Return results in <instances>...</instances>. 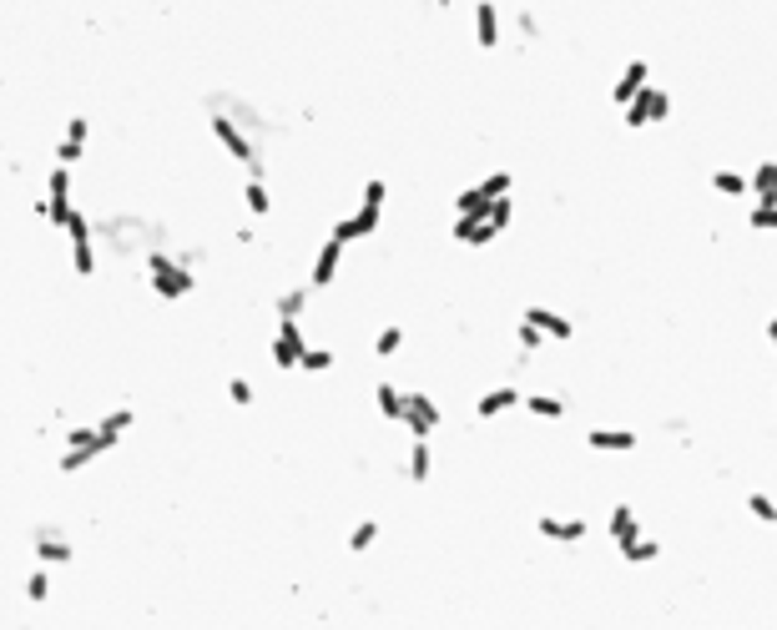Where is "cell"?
<instances>
[{
    "label": "cell",
    "instance_id": "1",
    "mask_svg": "<svg viewBox=\"0 0 777 630\" xmlns=\"http://www.w3.org/2000/svg\"><path fill=\"white\" fill-rule=\"evenodd\" d=\"M147 272H152V283H157V293H162V298H187V293H192V283H198V278H192L187 268H177L167 252H152V258H147Z\"/></svg>",
    "mask_w": 777,
    "mask_h": 630
},
{
    "label": "cell",
    "instance_id": "2",
    "mask_svg": "<svg viewBox=\"0 0 777 630\" xmlns=\"http://www.w3.org/2000/svg\"><path fill=\"white\" fill-rule=\"evenodd\" d=\"M46 202H51V207H46V222H56V228H66V218L77 212V207H71V167H66V162H61V167L51 172V187H46Z\"/></svg>",
    "mask_w": 777,
    "mask_h": 630
},
{
    "label": "cell",
    "instance_id": "3",
    "mask_svg": "<svg viewBox=\"0 0 777 630\" xmlns=\"http://www.w3.org/2000/svg\"><path fill=\"white\" fill-rule=\"evenodd\" d=\"M66 232H71V268L81 272V278H91V268H97V252H91V228L81 212H71L66 218Z\"/></svg>",
    "mask_w": 777,
    "mask_h": 630
},
{
    "label": "cell",
    "instance_id": "4",
    "mask_svg": "<svg viewBox=\"0 0 777 630\" xmlns=\"http://www.w3.org/2000/svg\"><path fill=\"white\" fill-rule=\"evenodd\" d=\"M404 424L414 429V439H429L439 424H445V413L435 409V399L429 393H409V409H404Z\"/></svg>",
    "mask_w": 777,
    "mask_h": 630
},
{
    "label": "cell",
    "instance_id": "5",
    "mask_svg": "<svg viewBox=\"0 0 777 630\" xmlns=\"http://www.w3.org/2000/svg\"><path fill=\"white\" fill-rule=\"evenodd\" d=\"M495 222L490 218H470V212H460V222H455V238L465 242V248H490L495 242Z\"/></svg>",
    "mask_w": 777,
    "mask_h": 630
},
{
    "label": "cell",
    "instance_id": "6",
    "mask_svg": "<svg viewBox=\"0 0 777 630\" xmlns=\"http://www.w3.org/2000/svg\"><path fill=\"white\" fill-rule=\"evenodd\" d=\"M212 131H218V142L228 147V157H238V162H252V142L238 131V121H232V117H222V111H218V117H212Z\"/></svg>",
    "mask_w": 777,
    "mask_h": 630
},
{
    "label": "cell",
    "instance_id": "7",
    "mask_svg": "<svg viewBox=\"0 0 777 630\" xmlns=\"http://www.w3.org/2000/svg\"><path fill=\"white\" fill-rule=\"evenodd\" d=\"M475 41H480V51H495V46H500V11H495L490 0L475 5Z\"/></svg>",
    "mask_w": 777,
    "mask_h": 630
},
{
    "label": "cell",
    "instance_id": "8",
    "mask_svg": "<svg viewBox=\"0 0 777 630\" xmlns=\"http://www.w3.org/2000/svg\"><path fill=\"white\" fill-rule=\"evenodd\" d=\"M339 252H343L339 238H329L323 248H318V258H313V288H329L333 283V272H339Z\"/></svg>",
    "mask_w": 777,
    "mask_h": 630
},
{
    "label": "cell",
    "instance_id": "9",
    "mask_svg": "<svg viewBox=\"0 0 777 630\" xmlns=\"http://www.w3.org/2000/svg\"><path fill=\"white\" fill-rule=\"evenodd\" d=\"M586 444L591 449H611V454H631L636 449V434H626V429H591V434H586Z\"/></svg>",
    "mask_w": 777,
    "mask_h": 630
},
{
    "label": "cell",
    "instance_id": "10",
    "mask_svg": "<svg viewBox=\"0 0 777 630\" xmlns=\"http://www.w3.org/2000/svg\"><path fill=\"white\" fill-rule=\"evenodd\" d=\"M651 111H657V86H641L631 101H626V127L641 131L646 121H651Z\"/></svg>",
    "mask_w": 777,
    "mask_h": 630
},
{
    "label": "cell",
    "instance_id": "11",
    "mask_svg": "<svg viewBox=\"0 0 777 630\" xmlns=\"http://www.w3.org/2000/svg\"><path fill=\"white\" fill-rule=\"evenodd\" d=\"M373 399H379V413H383V419H389V424H404L409 393H399L394 383H379V393H373Z\"/></svg>",
    "mask_w": 777,
    "mask_h": 630
},
{
    "label": "cell",
    "instance_id": "12",
    "mask_svg": "<svg viewBox=\"0 0 777 630\" xmlns=\"http://www.w3.org/2000/svg\"><path fill=\"white\" fill-rule=\"evenodd\" d=\"M36 554H41L46 565H66L77 550H71L66 540H56V530H41V534H36Z\"/></svg>",
    "mask_w": 777,
    "mask_h": 630
},
{
    "label": "cell",
    "instance_id": "13",
    "mask_svg": "<svg viewBox=\"0 0 777 630\" xmlns=\"http://www.w3.org/2000/svg\"><path fill=\"white\" fill-rule=\"evenodd\" d=\"M606 534H611L616 544H626V540H636V534H641V524H636V510H631V504L611 510V520H606Z\"/></svg>",
    "mask_w": 777,
    "mask_h": 630
},
{
    "label": "cell",
    "instance_id": "14",
    "mask_svg": "<svg viewBox=\"0 0 777 630\" xmlns=\"http://www.w3.org/2000/svg\"><path fill=\"white\" fill-rule=\"evenodd\" d=\"M536 530L546 534V540H560V544H570V540H580V534H586V520H550V514H546V520H540Z\"/></svg>",
    "mask_w": 777,
    "mask_h": 630
},
{
    "label": "cell",
    "instance_id": "15",
    "mask_svg": "<svg viewBox=\"0 0 777 630\" xmlns=\"http://www.w3.org/2000/svg\"><path fill=\"white\" fill-rule=\"evenodd\" d=\"M641 86H646V61H631V66H626V76L616 81V91H611V97H616V101H621V107H626V101H631V97H636V91H641Z\"/></svg>",
    "mask_w": 777,
    "mask_h": 630
},
{
    "label": "cell",
    "instance_id": "16",
    "mask_svg": "<svg viewBox=\"0 0 777 630\" xmlns=\"http://www.w3.org/2000/svg\"><path fill=\"white\" fill-rule=\"evenodd\" d=\"M515 403H520V393H515V389H495V393H485V399L475 403V413H480V419H495V413L515 409Z\"/></svg>",
    "mask_w": 777,
    "mask_h": 630
},
{
    "label": "cell",
    "instance_id": "17",
    "mask_svg": "<svg viewBox=\"0 0 777 630\" xmlns=\"http://www.w3.org/2000/svg\"><path fill=\"white\" fill-rule=\"evenodd\" d=\"M490 202H495V197L485 192V187H470V192L455 197V212H470V218H490Z\"/></svg>",
    "mask_w": 777,
    "mask_h": 630
},
{
    "label": "cell",
    "instance_id": "18",
    "mask_svg": "<svg viewBox=\"0 0 777 630\" xmlns=\"http://www.w3.org/2000/svg\"><path fill=\"white\" fill-rule=\"evenodd\" d=\"M530 323H540V328H546V338H570V333H576V328H570V318H560V313H550V308H530Z\"/></svg>",
    "mask_w": 777,
    "mask_h": 630
},
{
    "label": "cell",
    "instance_id": "19",
    "mask_svg": "<svg viewBox=\"0 0 777 630\" xmlns=\"http://www.w3.org/2000/svg\"><path fill=\"white\" fill-rule=\"evenodd\" d=\"M429 469H435V449H429L424 439H419V444L409 449V479H414V484H424Z\"/></svg>",
    "mask_w": 777,
    "mask_h": 630
},
{
    "label": "cell",
    "instance_id": "20",
    "mask_svg": "<svg viewBox=\"0 0 777 630\" xmlns=\"http://www.w3.org/2000/svg\"><path fill=\"white\" fill-rule=\"evenodd\" d=\"M621 554L631 560V565H651V560L661 554V544H657V540H641V534H636V540L621 544Z\"/></svg>",
    "mask_w": 777,
    "mask_h": 630
},
{
    "label": "cell",
    "instance_id": "21",
    "mask_svg": "<svg viewBox=\"0 0 777 630\" xmlns=\"http://www.w3.org/2000/svg\"><path fill=\"white\" fill-rule=\"evenodd\" d=\"M526 409L540 413V419H566V403H560V399H546V393H530Z\"/></svg>",
    "mask_w": 777,
    "mask_h": 630
},
{
    "label": "cell",
    "instance_id": "22",
    "mask_svg": "<svg viewBox=\"0 0 777 630\" xmlns=\"http://www.w3.org/2000/svg\"><path fill=\"white\" fill-rule=\"evenodd\" d=\"M752 192L757 197H777V162H762L752 172Z\"/></svg>",
    "mask_w": 777,
    "mask_h": 630
},
{
    "label": "cell",
    "instance_id": "23",
    "mask_svg": "<svg viewBox=\"0 0 777 630\" xmlns=\"http://www.w3.org/2000/svg\"><path fill=\"white\" fill-rule=\"evenodd\" d=\"M132 419H137L132 409H117V413H107V419H101V434H107V439H121L127 429H132Z\"/></svg>",
    "mask_w": 777,
    "mask_h": 630
},
{
    "label": "cell",
    "instance_id": "24",
    "mask_svg": "<svg viewBox=\"0 0 777 630\" xmlns=\"http://www.w3.org/2000/svg\"><path fill=\"white\" fill-rule=\"evenodd\" d=\"M711 187H717V192H727V197H737V192H747V187H752V177H737V172H717V177H711Z\"/></svg>",
    "mask_w": 777,
    "mask_h": 630
},
{
    "label": "cell",
    "instance_id": "25",
    "mask_svg": "<svg viewBox=\"0 0 777 630\" xmlns=\"http://www.w3.org/2000/svg\"><path fill=\"white\" fill-rule=\"evenodd\" d=\"M298 369L323 373V369H333V353H329V348H303V363H298Z\"/></svg>",
    "mask_w": 777,
    "mask_h": 630
},
{
    "label": "cell",
    "instance_id": "26",
    "mask_svg": "<svg viewBox=\"0 0 777 630\" xmlns=\"http://www.w3.org/2000/svg\"><path fill=\"white\" fill-rule=\"evenodd\" d=\"M242 202H248V212H258V218L268 212V192H263V182H258V177H252V182L242 187Z\"/></svg>",
    "mask_w": 777,
    "mask_h": 630
},
{
    "label": "cell",
    "instance_id": "27",
    "mask_svg": "<svg viewBox=\"0 0 777 630\" xmlns=\"http://www.w3.org/2000/svg\"><path fill=\"white\" fill-rule=\"evenodd\" d=\"M273 363L288 373V369H298V363H303V353H298V348H288L283 338H273Z\"/></svg>",
    "mask_w": 777,
    "mask_h": 630
},
{
    "label": "cell",
    "instance_id": "28",
    "mask_svg": "<svg viewBox=\"0 0 777 630\" xmlns=\"http://www.w3.org/2000/svg\"><path fill=\"white\" fill-rule=\"evenodd\" d=\"M399 343H404V328H383V333H379V343H373V348H379V359H394V353H399Z\"/></svg>",
    "mask_w": 777,
    "mask_h": 630
},
{
    "label": "cell",
    "instance_id": "29",
    "mask_svg": "<svg viewBox=\"0 0 777 630\" xmlns=\"http://www.w3.org/2000/svg\"><path fill=\"white\" fill-rule=\"evenodd\" d=\"M278 338H283L288 348H298V353H303V328H298V318H283V323H278Z\"/></svg>",
    "mask_w": 777,
    "mask_h": 630
},
{
    "label": "cell",
    "instance_id": "30",
    "mask_svg": "<svg viewBox=\"0 0 777 630\" xmlns=\"http://www.w3.org/2000/svg\"><path fill=\"white\" fill-rule=\"evenodd\" d=\"M373 540H379V524H373V520H363V524H359V530H353V534H349V550H369V544H373Z\"/></svg>",
    "mask_w": 777,
    "mask_h": 630
},
{
    "label": "cell",
    "instance_id": "31",
    "mask_svg": "<svg viewBox=\"0 0 777 630\" xmlns=\"http://www.w3.org/2000/svg\"><path fill=\"white\" fill-rule=\"evenodd\" d=\"M752 228H777V197H762V207L752 212Z\"/></svg>",
    "mask_w": 777,
    "mask_h": 630
},
{
    "label": "cell",
    "instance_id": "32",
    "mask_svg": "<svg viewBox=\"0 0 777 630\" xmlns=\"http://www.w3.org/2000/svg\"><path fill=\"white\" fill-rule=\"evenodd\" d=\"M303 303H308V293H283V298H278V318H298V313H303Z\"/></svg>",
    "mask_w": 777,
    "mask_h": 630
},
{
    "label": "cell",
    "instance_id": "33",
    "mask_svg": "<svg viewBox=\"0 0 777 630\" xmlns=\"http://www.w3.org/2000/svg\"><path fill=\"white\" fill-rule=\"evenodd\" d=\"M510 218H515L510 197H495V202H490V222H495V228H510Z\"/></svg>",
    "mask_w": 777,
    "mask_h": 630
},
{
    "label": "cell",
    "instance_id": "34",
    "mask_svg": "<svg viewBox=\"0 0 777 630\" xmlns=\"http://www.w3.org/2000/svg\"><path fill=\"white\" fill-rule=\"evenodd\" d=\"M333 238L343 242V248H349L353 238H363V228H359V218H343V222H333Z\"/></svg>",
    "mask_w": 777,
    "mask_h": 630
},
{
    "label": "cell",
    "instance_id": "35",
    "mask_svg": "<svg viewBox=\"0 0 777 630\" xmlns=\"http://www.w3.org/2000/svg\"><path fill=\"white\" fill-rule=\"evenodd\" d=\"M353 218H359V228H363V238H369L373 228H379V202H363L359 212H353Z\"/></svg>",
    "mask_w": 777,
    "mask_h": 630
},
{
    "label": "cell",
    "instance_id": "36",
    "mask_svg": "<svg viewBox=\"0 0 777 630\" xmlns=\"http://www.w3.org/2000/svg\"><path fill=\"white\" fill-rule=\"evenodd\" d=\"M747 510H752L757 520H777V504L767 500V494H752V500H747Z\"/></svg>",
    "mask_w": 777,
    "mask_h": 630
},
{
    "label": "cell",
    "instance_id": "37",
    "mask_svg": "<svg viewBox=\"0 0 777 630\" xmlns=\"http://www.w3.org/2000/svg\"><path fill=\"white\" fill-rule=\"evenodd\" d=\"M485 192H490V197H510V172H495V177H485Z\"/></svg>",
    "mask_w": 777,
    "mask_h": 630
},
{
    "label": "cell",
    "instance_id": "38",
    "mask_svg": "<svg viewBox=\"0 0 777 630\" xmlns=\"http://www.w3.org/2000/svg\"><path fill=\"white\" fill-rule=\"evenodd\" d=\"M515 338H520V343H526V348H540V338H546V328H540V323H530V318H526V323H520V333H515Z\"/></svg>",
    "mask_w": 777,
    "mask_h": 630
},
{
    "label": "cell",
    "instance_id": "39",
    "mask_svg": "<svg viewBox=\"0 0 777 630\" xmlns=\"http://www.w3.org/2000/svg\"><path fill=\"white\" fill-rule=\"evenodd\" d=\"M66 142L71 147H87V117H71L66 121Z\"/></svg>",
    "mask_w": 777,
    "mask_h": 630
},
{
    "label": "cell",
    "instance_id": "40",
    "mask_svg": "<svg viewBox=\"0 0 777 630\" xmlns=\"http://www.w3.org/2000/svg\"><path fill=\"white\" fill-rule=\"evenodd\" d=\"M26 595H31V600H46V595H51V580H46V575H31V585H26Z\"/></svg>",
    "mask_w": 777,
    "mask_h": 630
},
{
    "label": "cell",
    "instance_id": "41",
    "mask_svg": "<svg viewBox=\"0 0 777 630\" xmlns=\"http://www.w3.org/2000/svg\"><path fill=\"white\" fill-rule=\"evenodd\" d=\"M228 393H232V403H252V383H242V379H232Z\"/></svg>",
    "mask_w": 777,
    "mask_h": 630
},
{
    "label": "cell",
    "instance_id": "42",
    "mask_svg": "<svg viewBox=\"0 0 777 630\" xmlns=\"http://www.w3.org/2000/svg\"><path fill=\"white\" fill-rule=\"evenodd\" d=\"M363 202H379L383 207V182H369V187H363Z\"/></svg>",
    "mask_w": 777,
    "mask_h": 630
},
{
    "label": "cell",
    "instance_id": "43",
    "mask_svg": "<svg viewBox=\"0 0 777 630\" xmlns=\"http://www.w3.org/2000/svg\"><path fill=\"white\" fill-rule=\"evenodd\" d=\"M767 338H772V343H777V318H767Z\"/></svg>",
    "mask_w": 777,
    "mask_h": 630
}]
</instances>
